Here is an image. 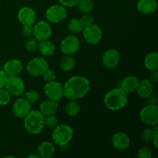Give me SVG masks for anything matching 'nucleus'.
Segmentation results:
<instances>
[{
    "mask_svg": "<svg viewBox=\"0 0 158 158\" xmlns=\"http://www.w3.org/2000/svg\"><path fill=\"white\" fill-rule=\"evenodd\" d=\"M55 148L53 144L49 141H43L39 145L38 154L40 157L50 158L53 156Z\"/></svg>",
    "mask_w": 158,
    "mask_h": 158,
    "instance_id": "nucleus-22",
    "label": "nucleus"
},
{
    "mask_svg": "<svg viewBox=\"0 0 158 158\" xmlns=\"http://www.w3.org/2000/svg\"><path fill=\"white\" fill-rule=\"evenodd\" d=\"M64 97L69 100H76L86 97L90 90L89 81L82 76H74L63 85Z\"/></svg>",
    "mask_w": 158,
    "mask_h": 158,
    "instance_id": "nucleus-1",
    "label": "nucleus"
},
{
    "mask_svg": "<svg viewBox=\"0 0 158 158\" xmlns=\"http://www.w3.org/2000/svg\"><path fill=\"white\" fill-rule=\"evenodd\" d=\"M7 78V75L5 73L4 71L0 69V88L5 87V85H6Z\"/></svg>",
    "mask_w": 158,
    "mask_h": 158,
    "instance_id": "nucleus-39",
    "label": "nucleus"
},
{
    "mask_svg": "<svg viewBox=\"0 0 158 158\" xmlns=\"http://www.w3.org/2000/svg\"><path fill=\"white\" fill-rule=\"evenodd\" d=\"M5 88L9 91L11 95L19 97L24 93L25 84L23 80L19 76L8 77Z\"/></svg>",
    "mask_w": 158,
    "mask_h": 158,
    "instance_id": "nucleus-8",
    "label": "nucleus"
},
{
    "mask_svg": "<svg viewBox=\"0 0 158 158\" xmlns=\"http://www.w3.org/2000/svg\"><path fill=\"white\" fill-rule=\"evenodd\" d=\"M120 56L118 51L115 49H107L103 55V63L105 67L114 69L120 62Z\"/></svg>",
    "mask_w": 158,
    "mask_h": 158,
    "instance_id": "nucleus-14",
    "label": "nucleus"
},
{
    "mask_svg": "<svg viewBox=\"0 0 158 158\" xmlns=\"http://www.w3.org/2000/svg\"><path fill=\"white\" fill-rule=\"evenodd\" d=\"M79 0H58L59 2L63 6L66 7H72V6H77Z\"/></svg>",
    "mask_w": 158,
    "mask_h": 158,
    "instance_id": "nucleus-38",
    "label": "nucleus"
},
{
    "mask_svg": "<svg viewBox=\"0 0 158 158\" xmlns=\"http://www.w3.org/2000/svg\"><path fill=\"white\" fill-rule=\"evenodd\" d=\"M58 103L57 101L48 98L47 100L42 102L40 105V111L43 116H49L55 114L58 109Z\"/></svg>",
    "mask_w": 158,
    "mask_h": 158,
    "instance_id": "nucleus-20",
    "label": "nucleus"
},
{
    "mask_svg": "<svg viewBox=\"0 0 158 158\" xmlns=\"http://www.w3.org/2000/svg\"><path fill=\"white\" fill-rule=\"evenodd\" d=\"M11 100V94L5 87L0 88V105L6 106Z\"/></svg>",
    "mask_w": 158,
    "mask_h": 158,
    "instance_id": "nucleus-31",
    "label": "nucleus"
},
{
    "mask_svg": "<svg viewBox=\"0 0 158 158\" xmlns=\"http://www.w3.org/2000/svg\"><path fill=\"white\" fill-rule=\"evenodd\" d=\"M73 137V131L67 124L57 125L53 129L52 138L56 144L60 147L67 146Z\"/></svg>",
    "mask_w": 158,
    "mask_h": 158,
    "instance_id": "nucleus-4",
    "label": "nucleus"
},
{
    "mask_svg": "<svg viewBox=\"0 0 158 158\" xmlns=\"http://www.w3.org/2000/svg\"><path fill=\"white\" fill-rule=\"evenodd\" d=\"M49 69V63L45 59L37 57L31 60L26 66L27 72L33 77H40Z\"/></svg>",
    "mask_w": 158,
    "mask_h": 158,
    "instance_id": "nucleus-6",
    "label": "nucleus"
},
{
    "mask_svg": "<svg viewBox=\"0 0 158 158\" xmlns=\"http://www.w3.org/2000/svg\"><path fill=\"white\" fill-rule=\"evenodd\" d=\"M42 76L43 77V79H44V80L46 83H47V82L53 81V80H55L56 78V75L55 72H54L52 69H48L47 70L45 71Z\"/></svg>",
    "mask_w": 158,
    "mask_h": 158,
    "instance_id": "nucleus-35",
    "label": "nucleus"
},
{
    "mask_svg": "<svg viewBox=\"0 0 158 158\" xmlns=\"http://www.w3.org/2000/svg\"><path fill=\"white\" fill-rule=\"evenodd\" d=\"M33 35L39 42L49 40L52 35V28L46 21H40L33 26Z\"/></svg>",
    "mask_w": 158,
    "mask_h": 158,
    "instance_id": "nucleus-12",
    "label": "nucleus"
},
{
    "mask_svg": "<svg viewBox=\"0 0 158 158\" xmlns=\"http://www.w3.org/2000/svg\"><path fill=\"white\" fill-rule=\"evenodd\" d=\"M82 21L84 23L85 26H87V25H90L94 23V17L92 15H90L89 13H84V15L82 16L81 18Z\"/></svg>",
    "mask_w": 158,
    "mask_h": 158,
    "instance_id": "nucleus-37",
    "label": "nucleus"
},
{
    "mask_svg": "<svg viewBox=\"0 0 158 158\" xmlns=\"http://www.w3.org/2000/svg\"><path fill=\"white\" fill-rule=\"evenodd\" d=\"M84 27L85 25L81 19H73L68 23V29L73 33H79L82 32Z\"/></svg>",
    "mask_w": 158,
    "mask_h": 158,
    "instance_id": "nucleus-25",
    "label": "nucleus"
},
{
    "mask_svg": "<svg viewBox=\"0 0 158 158\" xmlns=\"http://www.w3.org/2000/svg\"><path fill=\"white\" fill-rule=\"evenodd\" d=\"M152 141L154 147H155L156 148H158V133H156V134H154V139H153Z\"/></svg>",
    "mask_w": 158,
    "mask_h": 158,
    "instance_id": "nucleus-41",
    "label": "nucleus"
},
{
    "mask_svg": "<svg viewBox=\"0 0 158 158\" xmlns=\"http://www.w3.org/2000/svg\"><path fill=\"white\" fill-rule=\"evenodd\" d=\"M18 19L23 25H33L35 22V12L32 8L25 6L18 12Z\"/></svg>",
    "mask_w": 158,
    "mask_h": 158,
    "instance_id": "nucleus-17",
    "label": "nucleus"
},
{
    "mask_svg": "<svg viewBox=\"0 0 158 158\" xmlns=\"http://www.w3.org/2000/svg\"><path fill=\"white\" fill-rule=\"evenodd\" d=\"M77 6L83 13H89L94 9V2L92 0H79Z\"/></svg>",
    "mask_w": 158,
    "mask_h": 158,
    "instance_id": "nucleus-28",
    "label": "nucleus"
},
{
    "mask_svg": "<svg viewBox=\"0 0 158 158\" xmlns=\"http://www.w3.org/2000/svg\"><path fill=\"white\" fill-rule=\"evenodd\" d=\"M29 158H39L40 157V155H39V154H30V155H29Z\"/></svg>",
    "mask_w": 158,
    "mask_h": 158,
    "instance_id": "nucleus-42",
    "label": "nucleus"
},
{
    "mask_svg": "<svg viewBox=\"0 0 158 158\" xmlns=\"http://www.w3.org/2000/svg\"><path fill=\"white\" fill-rule=\"evenodd\" d=\"M25 98L28 100L30 103H35L39 100L40 99V94L38 91L34 90V89H30V90L27 91L26 93V96Z\"/></svg>",
    "mask_w": 158,
    "mask_h": 158,
    "instance_id": "nucleus-32",
    "label": "nucleus"
},
{
    "mask_svg": "<svg viewBox=\"0 0 158 158\" xmlns=\"http://www.w3.org/2000/svg\"><path fill=\"white\" fill-rule=\"evenodd\" d=\"M150 80L153 83H156L158 80V72L157 70H152L150 73Z\"/></svg>",
    "mask_w": 158,
    "mask_h": 158,
    "instance_id": "nucleus-40",
    "label": "nucleus"
},
{
    "mask_svg": "<svg viewBox=\"0 0 158 158\" xmlns=\"http://www.w3.org/2000/svg\"><path fill=\"white\" fill-rule=\"evenodd\" d=\"M44 92L46 97L51 100H61L63 97V86L59 82L51 81L47 82L44 86Z\"/></svg>",
    "mask_w": 158,
    "mask_h": 158,
    "instance_id": "nucleus-10",
    "label": "nucleus"
},
{
    "mask_svg": "<svg viewBox=\"0 0 158 158\" xmlns=\"http://www.w3.org/2000/svg\"><path fill=\"white\" fill-rule=\"evenodd\" d=\"M38 45L39 41L35 37L34 38L29 37V39L25 43V48L29 52H35V50L38 49Z\"/></svg>",
    "mask_w": 158,
    "mask_h": 158,
    "instance_id": "nucleus-30",
    "label": "nucleus"
},
{
    "mask_svg": "<svg viewBox=\"0 0 158 158\" xmlns=\"http://www.w3.org/2000/svg\"><path fill=\"white\" fill-rule=\"evenodd\" d=\"M155 134L156 133H154L152 129H146L142 132L140 137H141V140L143 142L149 143V142H152Z\"/></svg>",
    "mask_w": 158,
    "mask_h": 158,
    "instance_id": "nucleus-33",
    "label": "nucleus"
},
{
    "mask_svg": "<svg viewBox=\"0 0 158 158\" xmlns=\"http://www.w3.org/2000/svg\"><path fill=\"white\" fill-rule=\"evenodd\" d=\"M38 49L42 55L45 56H51L55 53L56 47L52 42L46 40L39 43Z\"/></svg>",
    "mask_w": 158,
    "mask_h": 158,
    "instance_id": "nucleus-23",
    "label": "nucleus"
},
{
    "mask_svg": "<svg viewBox=\"0 0 158 158\" xmlns=\"http://www.w3.org/2000/svg\"><path fill=\"white\" fill-rule=\"evenodd\" d=\"M137 157L139 158H151L152 157V152L148 147H143L137 152Z\"/></svg>",
    "mask_w": 158,
    "mask_h": 158,
    "instance_id": "nucleus-34",
    "label": "nucleus"
},
{
    "mask_svg": "<svg viewBox=\"0 0 158 158\" xmlns=\"http://www.w3.org/2000/svg\"><path fill=\"white\" fill-rule=\"evenodd\" d=\"M112 143L114 148L118 151H125L130 147L131 140L127 134L123 132H118L113 136Z\"/></svg>",
    "mask_w": 158,
    "mask_h": 158,
    "instance_id": "nucleus-16",
    "label": "nucleus"
},
{
    "mask_svg": "<svg viewBox=\"0 0 158 158\" xmlns=\"http://www.w3.org/2000/svg\"><path fill=\"white\" fill-rule=\"evenodd\" d=\"M75 64V60L71 56V55H66L60 60V66L62 70L65 71V72H68V71H70L73 69Z\"/></svg>",
    "mask_w": 158,
    "mask_h": 158,
    "instance_id": "nucleus-26",
    "label": "nucleus"
},
{
    "mask_svg": "<svg viewBox=\"0 0 158 158\" xmlns=\"http://www.w3.org/2000/svg\"><path fill=\"white\" fill-rule=\"evenodd\" d=\"M136 91L137 93V95L140 98L146 99L149 97L151 94H153L154 91V84L150 80H143L139 82L138 86H137Z\"/></svg>",
    "mask_w": 158,
    "mask_h": 158,
    "instance_id": "nucleus-18",
    "label": "nucleus"
},
{
    "mask_svg": "<svg viewBox=\"0 0 158 158\" xmlns=\"http://www.w3.org/2000/svg\"><path fill=\"white\" fill-rule=\"evenodd\" d=\"M66 112L70 117H75L80 113V106L76 100H70L66 105Z\"/></svg>",
    "mask_w": 158,
    "mask_h": 158,
    "instance_id": "nucleus-27",
    "label": "nucleus"
},
{
    "mask_svg": "<svg viewBox=\"0 0 158 158\" xmlns=\"http://www.w3.org/2000/svg\"><path fill=\"white\" fill-rule=\"evenodd\" d=\"M31 103L26 98H19L12 106V111L16 117L23 119L30 112Z\"/></svg>",
    "mask_w": 158,
    "mask_h": 158,
    "instance_id": "nucleus-13",
    "label": "nucleus"
},
{
    "mask_svg": "<svg viewBox=\"0 0 158 158\" xmlns=\"http://www.w3.org/2000/svg\"><path fill=\"white\" fill-rule=\"evenodd\" d=\"M23 66L20 60L16 59H12L6 62L3 67V71L7 75V77L19 76L23 72Z\"/></svg>",
    "mask_w": 158,
    "mask_h": 158,
    "instance_id": "nucleus-15",
    "label": "nucleus"
},
{
    "mask_svg": "<svg viewBox=\"0 0 158 158\" xmlns=\"http://www.w3.org/2000/svg\"><path fill=\"white\" fill-rule=\"evenodd\" d=\"M103 102L105 106L110 110H120L127 103V94L120 87L115 88L105 95Z\"/></svg>",
    "mask_w": 158,
    "mask_h": 158,
    "instance_id": "nucleus-2",
    "label": "nucleus"
},
{
    "mask_svg": "<svg viewBox=\"0 0 158 158\" xmlns=\"http://www.w3.org/2000/svg\"><path fill=\"white\" fill-rule=\"evenodd\" d=\"M22 33L26 37H31L33 35V25H23Z\"/></svg>",
    "mask_w": 158,
    "mask_h": 158,
    "instance_id": "nucleus-36",
    "label": "nucleus"
},
{
    "mask_svg": "<svg viewBox=\"0 0 158 158\" xmlns=\"http://www.w3.org/2000/svg\"><path fill=\"white\" fill-rule=\"evenodd\" d=\"M83 35L86 42L89 44L96 45L100 43L102 39V30L97 25L90 24L85 26L82 31Z\"/></svg>",
    "mask_w": 158,
    "mask_h": 158,
    "instance_id": "nucleus-7",
    "label": "nucleus"
},
{
    "mask_svg": "<svg viewBox=\"0 0 158 158\" xmlns=\"http://www.w3.org/2000/svg\"><path fill=\"white\" fill-rule=\"evenodd\" d=\"M24 127L31 134H38L44 127V116L40 110H30L24 117Z\"/></svg>",
    "mask_w": 158,
    "mask_h": 158,
    "instance_id": "nucleus-3",
    "label": "nucleus"
},
{
    "mask_svg": "<svg viewBox=\"0 0 158 158\" xmlns=\"http://www.w3.org/2000/svg\"><path fill=\"white\" fill-rule=\"evenodd\" d=\"M141 121L148 126H154L158 123V106L157 104L148 103L143 106L140 112Z\"/></svg>",
    "mask_w": 158,
    "mask_h": 158,
    "instance_id": "nucleus-5",
    "label": "nucleus"
},
{
    "mask_svg": "<svg viewBox=\"0 0 158 158\" xmlns=\"http://www.w3.org/2000/svg\"><path fill=\"white\" fill-rule=\"evenodd\" d=\"M58 119L54 114L44 117V127H46L49 129H54L58 125Z\"/></svg>",
    "mask_w": 158,
    "mask_h": 158,
    "instance_id": "nucleus-29",
    "label": "nucleus"
},
{
    "mask_svg": "<svg viewBox=\"0 0 158 158\" xmlns=\"http://www.w3.org/2000/svg\"><path fill=\"white\" fill-rule=\"evenodd\" d=\"M139 80L138 79L134 76H129L122 80L120 82V87L123 89L127 94L132 93L136 90L137 86H138Z\"/></svg>",
    "mask_w": 158,
    "mask_h": 158,
    "instance_id": "nucleus-21",
    "label": "nucleus"
},
{
    "mask_svg": "<svg viewBox=\"0 0 158 158\" xmlns=\"http://www.w3.org/2000/svg\"><path fill=\"white\" fill-rule=\"evenodd\" d=\"M60 47L64 55H73L76 53L80 48V40L75 35H67L62 40Z\"/></svg>",
    "mask_w": 158,
    "mask_h": 158,
    "instance_id": "nucleus-11",
    "label": "nucleus"
},
{
    "mask_svg": "<svg viewBox=\"0 0 158 158\" xmlns=\"http://www.w3.org/2000/svg\"><path fill=\"white\" fill-rule=\"evenodd\" d=\"M66 10L64 6L54 5L50 6L46 12V18L49 22L52 23H59L66 19Z\"/></svg>",
    "mask_w": 158,
    "mask_h": 158,
    "instance_id": "nucleus-9",
    "label": "nucleus"
},
{
    "mask_svg": "<svg viewBox=\"0 0 158 158\" xmlns=\"http://www.w3.org/2000/svg\"><path fill=\"white\" fill-rule=\"evenodd\" d=\"M145 67L149 70H157L158 69V53L157 52H151L144 60Z\"/></svg>",
    "mask_w": 158,
    "mask_h": 158,
    "instance_id": "nucleus-24",
    "label": "nucleus"
},
{
    "mask_svg": "<svg viewBox=\"0 0 158 158\" xmlns=\"http://www.w3.org/2000/svg\"><path fill=\"white\" fill-rule=\"evenodd\" d=\"M157 7V0H139L137 2V10L143 14H152Z\"/></svg>",
    "mask_w": 158,
    "mask_h": 158,
    "instance_id": "nucleus-19",
    "label": "nucleus"
}]
</instances>
